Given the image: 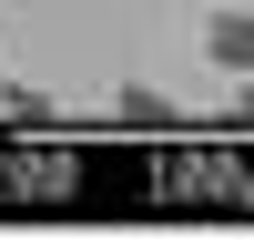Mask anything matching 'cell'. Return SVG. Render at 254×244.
<instances>
[{
    "label": "cell",
    "mask_w": 254,
    "mask_h": 244,
    "mask_svg": "<svg viewBox=\"0 0 254 244\" xmlns=\"http://www.w3.org/2000/svg\"><path fill=\"white\" fill-rule=\"evenodd\" d=\"M203 51H214V71L254 81V10H214L203 20Z\"/></svg>",
    "instance_id": "1"
}]
</instances>
